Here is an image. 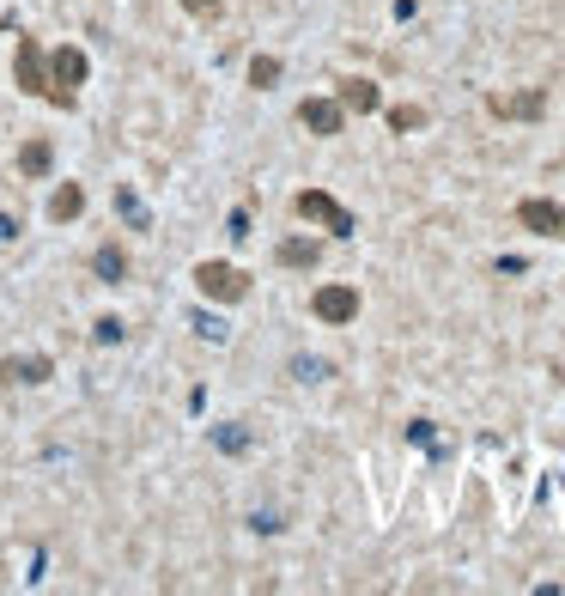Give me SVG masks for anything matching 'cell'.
I'll return each mask as SVG.
<instances>
[{"instance_id":"1","label":"cell","mask_w":565,"mask_h":596,"mask_svg":"<svg viewBox=\"0 0 565 596\" xmlns=\"http://www.w3.org/2000/svg\"><path fill=\"white\" fill-rule=\"evenodd\" d=\"M43 67H49V104L73 110L79 86H86V73H92L86 49H79V43H61V49H49V55H43Z\"/></svg>"},{"instance_id":"2","label":"cell","mask_w":565,"mask_h":596,"mask_svg":"<svg viewBox=\"0 0 565 596\" xmlns=\"http://www.w3.org/2000/svg\"><path fill=\"white\" fill-rule=\"evenodd\" d=\"M189 280H195L201 298H213V305H244V298H250V274L231 268V262H201Z\"/></svg>"},{"instance_id":"3","label":"cell","mask_w":565,"mask_h":596,"mask_svg":"<svg viewBox=\"0 0 565 596\" xmlns=\"http://www.w3.org/2000/svg\"><path fill=\"white\" fill-rule=\"evenodd\" d=\"M292 207H298V219H316V226H329L335 238H353V213H347L329 189H304Z\"/></svg>"},{"instance_id":"4","label":"cell","mask_w":565,"mask_h":596,"mask_svg":"<svg viewBox=\"0 0 565 596\" xmlns=\"http://www.w3.org/2000/svg\"><path fill=\"white\" fill-rule=\"evenodd\" d=\"M13 80H19V92H31V98H49V67H43V43H37V37H19Z\"/></svg>"},{"instance_id":"5","label":"cell","mask_w":565,"mask_h":596,"mask_svg":"<svg viewBox=\"0 0 565 596\" xmlns=\"http://www.w3.org/2000/svg\"><path fill=\"white\" fill-rule=\"evenodd\" d=\"M487 110H493L499 122H535V116L547 110V92H493Z\"/></svg>"},{"instance_id":"6","label":"cell","mask_w":565,"mask_h":596,"mask_svg":"<svg viewBox=\"0 0 565 596\" xmlns=\"http://www.w3.org/2000/svg\"><path fill=\"white\" fill-rule=\"evenodd\" d=\"M310 311H316L322 323H353V317H359V292H353V286H322V292L310 298Z\"/></svg>"},{"instance_id":"7","label":"cell","mask_w":565,"mask_h":596,"mask_svg":"<svg viewBox=\"0 0 565 596\" xmlns=\"http://www.w3.org/2000/svg\"><path fill=\"white\" fill-rule=\"evenodd\" d=\"M0 378H7V384H49L55 359L49 353H13V359H0Z\"/></svg>"},{"instance_id":"8","label":"cell","mask_w":565,"mask_h":596,"mask_svg":"<svg viewBox=\"0 0 565 596\" xmlns=\"http://www.w3.org/2000/svg\"><path fill=\"white\" fill-rule=\"evenodd\" d=\"M298 122H304L310 134H341L347 110H341V98H304V104H298Z\"/></svg>"},{"instance_id":"9","label":"cell","mask_w":565,"mask_h":596,"mask_svg":"<svg viewBox=\"0 0 565 596\" xmlns=\"http://www.w3.org/2000/svg\"><path fill=\"white\" fill-rule=\"evenodd\" d=\"M517 219L541 238H565V207H553V201H517Z\"/></svg>"},{"instance_id":"10","label":"cell","mask_w":565,"mask_h":596,"mask_svg":"<svg viewBox=\"0 0 565 596\" xmlns=\"http://www.w3.org/2000/svg\"><path fill=\"white\" fill-rule=\"evenodd\" d=\"M79 213H86V189H79V183H61V189L49 195V219H55V226H73Z\"/></svg>"},{"instance_id":"11","label":"cell","mask_w":565,"mask_h":596,"mask_svg":"<svg viewBox=\"0 0 565 596\" xmlns=\"http://www.w3.org/2000/svg\"><path fill=\"white\" fill-rule=\"evenodd\" d=\"M92 274L110 280V286L128 280V250H122V244H98V250H92Z\"/></svg>"},{"instance_id":"12","label":"cell","mask_w":565,"mask_h":596,"mask_svg":"<svg viewBox=\"0 0 565 596\" xmlns=\"http://www.w3.org/2000/svg\"><path fill=\"white\" fill-rule=\"evenodd\" d=\"M383 98H377V86L371 80H341V110H353V116H371Z\"/></svg>"},{"instance_id":"13","label":"cell","mask_w":565,"mask_h":596,"mask_svg":"<svg viewBox=\"0 0 565 596\" xmlns=\"http://www.w3.org/2000/svg\"><path fill=\"white\" fill-rule=\"evenodd\" d=\"M274 256H280V268H316L322 262V244L316 238H286Z\"/></svg>"},{"instance_id":"14","label":"cell","mask_w":565,"mask_h":596,"mask_svg":"<svg viewBox=\"0 0 565 596\" xmlns=\"http://www.w3.org/2000/svg\"><path fill=\"white\" fill-rule=\"evenodd\" d=\"M49 165H55V146H49V140H25V146H19V171H25V177H43Z\"/></svg>"},{"instance_id":"15","label":"cell","mask_w":565,"mask_h":596,"mask_svg":"<svg viewBox=\"0 0 565 596\" xmlns=\"http://www.w3.org/2000/svg\"><path fill=\"white\" fill-rule=\"evenodd\" d=\"M389 128H395V134H414V128H426V110H420V104H395V110H389Z\"/></svg>"},{"instance_id":"16","label":"cell","mask_w":565,"mask_h":596,"mask_svg":"<svg viewBox=\"0 0 565 596\" xmlns=\"http://www.w3.org/2000/svg\"><path fill=\"white\" fill-rule=\"evenodd\" d=\"M274 80H280V61H274V55H256V61H250V86H256V92H268Z\"/></svg>"},{"instance_id":"17","label":"cell","mask_w":565,"mask_h":596,"mask_svg":"<svg viewBox=\"0 0 565 596\" xmlns=\"http://www.w3.org/2000/svg\"><path fill=\"white\" fill-rule=\"evenodd\" d=\"M213 444H219V451H244L250 432H244V426H219V432H213Z\"/></svg>"},{"instance_id":"18","label":"cell","mask_w":565,"mask_h":596,"mask_svg":"<svg viewBox=\"0 0 565 596\" xmlns=\"http://www.w3.org/2000/svg\"><path fill=\"white\" fill-rule=\"evenodd\" d=\"M116 207H122V219H128V226H146V207H140V201H134L128 189L116 195Z\"/></svg>"},{"instance_id":"19","label":"cell","mask_w":565,"mask_h":596,"mask_svg":"<svg viewBox=\"0 0 565 596\" xmlns=\"http://www.w3.org/2000/svg\"><path fill=\"white\" fill-rule=\"evenodd\" d=\"M292 371H298V378H304V384H316V378H329V365H322V359H292Z\"/></svg>"},{"instance_id":"20","label":"cell","mask_w":565,"mask_h":596,"mask_svg":"<svg viewBox=\"0 0 565 596\" xmlns=\"http://www.w3.org/2000/svg\"><path fill=\"white\" fill-rule=\"evenodd\" d=\"M195 335H207V341H225V323H219V317H207V311H201V317H195Z\"/></svg>"},{"instance_id":"21","label":"cell","mask_w":565,"mask_h":596,"mask_svg":"<svg viewBox=\"0 0 565 596\" xmlns=\"http://www.w3.org/2000/svg\"><path fill=\"white\" fill-rule=\"evenodd\" d=\"M183 13H195V19H219V0H183Z\"/></svg>"},{"instance_id":"22","label":"cell","mask_w":565,"mask_h":596,"mask_svg":"<svg viewBox=\"0 0 565 596\" xmlns=\"http://www.w3.org/2000/svg\"><path fill=\"white\" fill-rule=\"evenodd\" d=\"M225 232H231V238H250V213H244V207H237V213L225 219Z\"/></svg>"}]
</instances>
